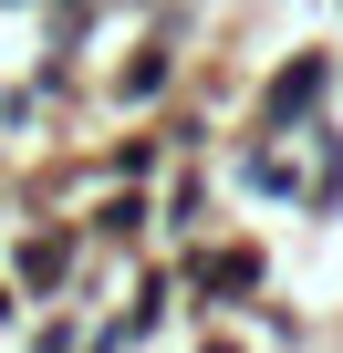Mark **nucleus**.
Returning <instances> with one entry per match:
<instances>
[{
  "label": "nucleus",
  "mask_w": 343,
  "mask_h": 353,
  "mask_svg": "<svg viewBox=\"0 0 343 353\" xmlns=\"http://www.w3.org/2000/svg\"><path fill=\"white\" fill-rule=\"evenodd\" d=\"M322 94H333V52H291V63L260 83V135H302V125L322 114Z\"/></svg>",
  "instance_id": "f257e3e1"
},
{
  "label": "nucleus",
  "mask_w": 343,
  "mask_h": 353,
  "mask_svg": "<svg viewBox=\"0 0 343 353\" xmlns=\"http://www.w3.org/2000/svg\"><path fill=\"white\" fill-rule=\"evenodd\" d=\"M188 291H198V301L260 291V250H198V260H188Z\"/></svg>",
  "instance_id": "f03ea898"
},
{
  "label": "nucleus",
  "mask_w": 343,
  "mask_h": 353,
  "mask_svg": "<svg viewBox=\"0 0 343 353\" xmlns=\"http://www.w3.org/2000/svg\"><path fill=\"white\" fill-rule=\"evenodd\" d=\"M11 270H21V291H52V281L73 270V229H42V239H21V260H11Z\"/></svg>",
  "instance_id": "7ed1b4c3"
},
{
  "label": "nucleus",
  "mask_w": 343,
  "mask_h": 353,
  "mask_svg": "<svg viewBox=\"0 0 343 353\" xmlns=\"http://www.w3.org/2000/svg\"><path fill=\"white\" fill-rule=\"evenodd\" d=\"M94 239H115V250L146 239V198H104V208H94Z\"/></svg>",
  "instance_id": "20e7f679"
},
{
  "label": "nucleus",
  "mask_w": 343,
  "mask_h": 353,
  "mask_svg": "<svg viewBox=\"0 0 343 353\" xmlns=\"http://www.w3.org/2000/svg\"><path fill=\"white\" fill-rule=\"evenodd\" d=\"M115 94H125V104H146V94H166V52H135V63L115 73Z\"/></svg>",
  "instance_id": "39448f33"
},
{
  "label": "nucleus",
  "mask_w": 343,
  "mask_h": 353,
  "mask_svg": "<svg viewBox=\"0 0 343 353\" xmlns=\"http://www.w3.org/2000/svg\"><path fill=\"white\" fill-rule=\"evenodd\" d=\"M250 188H271V198H291V188H302V166H291V156H271V145H260V156H250Z\"/></svg>",
  "instance_id": "423d86ee"
}]
</instances>
